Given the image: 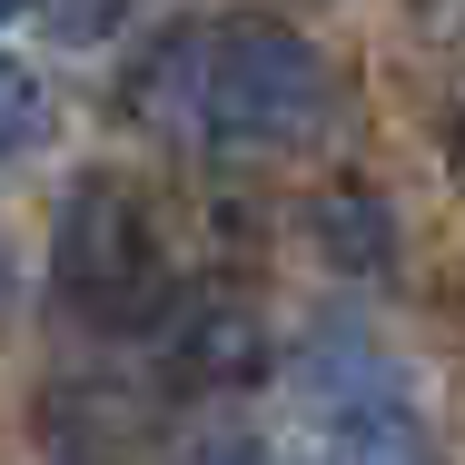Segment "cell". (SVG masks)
<instances>
[{"instance_id":"52a82bcc","label":"cell","mask_w":465,"mask_h":465,"mask_svg":"<svg viewBox=\"0 0 465 465\" xmlns=\"http://www.w3.org/2000/svg\"><path fill=\"white\" fill-rule=\"evenodd\" d=\"M50 30H60V40H109L119 10H50Z\"/></svg>"},{"instance_id":"8992f818","label":"cell","mask_w":465,"mask_h":465,"mask_svg":"<svg viewBox=\"0 0 465 465\" xmlns=\"http://www.w3.org/2000/svg\"><path fill=\"white\" fill-rule=\"evenodd\" d=\"M40 139H50V90H40V70H30V60H10V50H0V169H10V159H30Z\"/></svg>"},{"instance_id":"5b68a950","label":"cell","mask_w":465,"mask_h":465,"mask_svg":"<svg viewBox=\"0 0 465 465\" xmlns=\"http://www.w3.org/2000/svg\"><path fill=\"white\" fill-rule=\"evenodd\" d=\"M307 228H317V248H327L347 278H376V268L396 258V208H386L376 188H317V198H307Z\"/></svg>"},{"instance_id":"277c9868","label":"cell","mask_w":465,"mask_h":465,"mask_svg":"<svg viewBox=\"0 0 465 465\" xmlns=\"http://www.w3.org/2000/svg\"><path fill=\"white\" fill-rule=\"evenodd\" d=\"M258 357H268V337H258L248 297H188V307H169V367L188 386H248Z\"/></svg>"},{"instance_id":"6da1fadb","label":"cell","mask_w":465,"mask_h":465,"mask_svg":"<svg viewBox=\"0 0 465 465\" xmlns=\"http://www.w3.org/2000/svg\"><path fill=\"white\" fill-rule=\"evenodd\" d=\"M327 50L287 20H188L129 80V119L198 159H278L327 119Z\"/></svg>"},{"instance_id":"3957f363","label":"cell","mask_w":465,"mask_h":465,"mask_svg":"<svg viewBox=\"0 0 465 465\" xmlns=\"http://www.w3.org/2000/svg\"><path fill=\"white\" fill-rule=\"evenodd\" d=\"M307 416H317V465H436L426 406L357 337H327L307 357Z\"/></svg>"},{"instance_id":"7a4b0ae2","label":"cell","mask_w":465,"mask_h":465,"mask_svg":"<svg viewBox=\"0 0 465 465\" xmlns=\"http://www.w3.org/2000/svg\"><path fill=\"white\" fill-rule=\"evenodd\" d=\"M60 307L80 327H149L159 297H169V248H159V208L149 188H129L119 169H90V179L60 198Z\"/></svg>"},{"instance_id":"9c48e42d","label":"cell","mask_w":465,"mask_h":465,"mask_svg":"<svg viewBox=\"0 0 465 465\" xmlns=\"http://www.w3.org/2000/svg\"><path fill=\"white\" fill-rule=\"evenodd\" d=\"M456 169H465V129H456Z\"/></svg>"},{"instance_id":"ba28073f","label":"cell","mask_w":465,"mask_h":465,"mask_svg":"<svg viewBox=\"0 0 465 465\" xmlns=\"http://www.w3.org/2000/svg\"><path fill=\"white\" fill-rule=\"evenodd\" d=\"M0 307H10V258H0Z\"/></svg>"}]
</instances>
